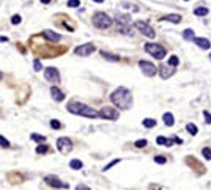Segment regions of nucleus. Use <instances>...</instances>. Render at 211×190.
Wrapping results in <instances>:
<instances>
[{
    "instance_id": "f257e3e1",
    "label": "nucleus",
    "mask_w": 211,
    "mask_h": 190,
    "mask_svg": "<svg viewBox=\"0 0 211 190\" xmlns=\"http://www.w3.org/2000/svg\"><path fill=\"white\" fill-rule=\"evenodd\" d=\"M110 101H112L118 109L128 110V109H131V105H132V94L128 88L120 87L110 94Z\"/></svg>"
},
{
    "instance_id": "f03ea898",
    "label": "nucleus",
    "mask_w": 211,
    "mask_h": 190,
    "mask_svg": "<svg viewBox=\"0 0 211 190\" xmlns=\"http://www.w3.org/2000/svg\"><path fill=\"white\" fill-rule=\"evenodd\" d=\"M68 112L74 115H80V116H87V118H98L99 116V112L93 110L91 107H88L85 104H80V102H71L68 104Z\"/></svg>"
},
{
    "instance_id": "7ed1b4c3",
    "label": "nucleus",
    "mask_w": 211,
    "mask_h": 190,
    "mask_svg": "<svg viewBox=\"0 0 211 190\" xmlns=\"http://www.w3.org/2000/svg\"><path fill=\"white\" fill-rule=\"evenodd\" d=\"M115 24H117V27H118V32L125 33V35H132L131 16H129V14H117Z\"/></svg>"
},
{
    "instance_id": "20e7f679",
    "label": "nucleus",
    "mask_w": 211,
    "mask_h": 190,
    "mask_svg": "<svg viewBox=\"0 0 211 190\" xmlns=\"http://www.w3.org/2000/svg\"><path fill=\"white\" fill-rule=\"evenodd\" d=\"M112 22L114 21L110 19L106 13H96L95 16H93V25L98 27V29H101V30L109 29V27L112 25Z\"/></svg>"
},
{
    "instance_id": "39448f33",
    "label": "nucleus",
    "mask_w": 211,
    "mask_h": 190,
    "mask_svg": "<svg viewBox=\"0 0 211 190\" xmlns=\"http://www.w3.org/2000/svg\"><path fill=\"white\" fill-rule=\"evenodd\" d=\"M145 50L151 55V57H154L156 60H162L165 57V49L162 46H159V44H153V43H147L145 44Z\"/></svg>"
},
{
    "instance_id": "423d86ee",
    "label": "nucleus",
    "mask_w": 211,
    "mask_h": 190,
    "mask_svg": "<svg viewBox=\"0 0 211 190\" xmlns=\"http://www.w3.org/2000/svg\"><path fill=\"white\" fill-rule=\"evenodd\" d=\"M99 116L101 118H104V120H118V110L117 109H114V107H103L101 110H99Z\"/></svg>"
},
{
    "instance_id": "0eeeda50",
    "label": "nucleus",
    "mask_w": 211,
    "mask_h": 190,
    "mask_svg": "<svg viewBox=\"0 0 211 190\" xmlns=\"http://www.w3.org/2000/svg\"><path fill=\"white\" fill-rule=\"evenodd\" d=\"M57 149H58L62 154H68L69 151L73 149V143H71L69 138L62 137V138H58V140H57Z\"/></svg>"
},
{
    "instance_id": "6e6552de",
    "label": "nucleus",
    "mask_w": 211,
    "mask_h": 190,
    "mask_svg": "<svg viewBox=\"0 0 211 190\" xmlns=\"http://www.w3.org/2000/svg\"><path fill=\"white\" fill-rule=\"evenodd\" d=\"M136 29L139 30V32H142L145 36H148V38H154L156 36V33H154V30L150 27L147 22H142V21H137L136 22Z\"/></svg>"
},
{
    "instance_id": "1a4fd4ad",
    "label": "nucleus",
    "mask_w": 211,
    "mask_h": 190,
    "mask_svg": "<svg viewBox=\"0 0 211 190\" xmlns=\"http://www.w3.org/2000/svg\"><path fill=\"white\" fill-rule=\"evenodd\" d=\"M44 182L46 184H49L51 187H55V189H69V184H65V182H62L58 179L57 176H46L44 178Z\"/></svg>"
},
{
    "instance_id": "9d476101",
    "label": "nucleus",
    "mask_w": 211,
    "mask_h": 190,
    "mask_svg": "<svg viewBox=\"0 0 211 190\" xmlns=\"http://www.w3.org/2000/svg\"><path fill=\"white\" fill-rule=\"evenodd\" d=\"M139 66H140V69H142L143 74L148 76V77H153L154 74H156V66H154L153 63H150V61L140 60V61H139Z\"/></svg>"
},
{
    "instance_id": "9b49d317",
    "label": "nucleus",
    "mask_w": 211,
    "mask_h": 190,
    "mask_svg": "<svg viewBox=\"0 0 211 190\" xmlns=\"http://www.w3.org/2000/svg\"><path fill=\"white\" fill-rule=\"evenodd\" d=\"M93 52H95V46H93V44H84V46L76 47V50H74V54L80 55V57H88V55H91Z\"/></svg>"
},
{
    "instance_id": "f8f14e48",
    "label": "nucleus",
    "mask_w": 211,
    "mask_h": 190,
    "mask_svg": "<svg viewBox=\"0 0 211 190\" xmlns=\"http://www.w3.org/2000/svg\"><path fill=\"white\" fill-rule=\"evenodd\" d=\"M44 77H46V80L52 82V83L60 82V74H58V71L55 68H46L44 69Z\"/></svg>"
},
{
    "instance_id": "ddd939ff",
    "label": "nucleus",
    "mask_w": 211,
    "mask_h": 190,
    "mask_svg": "<svg viewBox=\"0 0 211 190\" xmlns=\"http://www.w3.org/2000/svg\"><path fill=\"white\" fill-rule=\"evenodd\" d=\"M159 74L162 79H169V77H172L175 74V69L167 66V65H162V66H159Z\"/></svg>"
},
{
    "instance_id": "4468645a",
    "label": "nucleus",
    "mask_w": 211,
    "mask_h": 190,
    "mask_svg": "<svg viewBox=\"0 0 211 190\" xmlns=\"http://www.w3.org/2000/svg\"><path fill=\"white\" fill-rule=\"evenodd\" d=\"M194 43H196L200 49H210L211 47V44H210V41L207 40V38H194Z\"/></svg>"
},
{
    "instance_id": "2eb2a0df",
    "label": "nucleus",
    "mask_w": 211,
    "mask_h": 190,
    "mask_svg": "<svg viewBox=\"0 0 211 190\" xmlns=\"http://www.w3.org/2000/svg\"><path fill=\"white\" fill-rule=\"evenodd\" d=\"M43 35L46 36L47 40H51V41H60V40H62V36H60L58 33L52 32V30H44V32H43Z\"/></svg>"
},
{
    "instance_id": "dca6fc26",
    "label": "nucleus",
    "mask_w": 211,
    "mask_h": 190,
    "mask_svg": "<svg viewBox=\"0 0 211 190\" xmlns=\"http://www.w3.org/2000/svg\"><path fill=\"white\" fill-rule=\"evenodd\" d=\"M51 94H52V98H54L55 101H58V102L65 99V94H63L62 91H60L57 87H52V88H51Z\"/></svg>"
},
{
    "instance_id": "f3484780",
    "label": "nucleus",
    "mask_w": 211,
    "mask_h": 190,
    "mask_svg": "<svg viewBox=\"0 0 211 190\" xmlns=\"http://www.w3.org/2000/svg\"><path fill=\"white\" fill-rule=\"evenodd\" d=\"M101 55H103V57H104L106 60H109V61H115V63H117V61H120V57H118V55H114V54L104 52V50L101 52Z\"/></svg>"
},
{
    "instance_id": "a211bd4d",
    "label": "nucleus",
    "mask_w": 211,
    "mask_h": 190,
    "mask_svg": "<svg viewBox=\"0 0 211 190\" xmlns=\"http://www.w3.org/2000/svg\"><path fill=\"white\" fill-rule=\"evenodd\" d=\"M162 120H164V123H165V126H173V115H172V113H169V112H167V113H164V116H162Z\"/></svg>"
},
{
    "instance_id": "6ab92c4d",
    "label": "nucleus",
    "mask_w": 211,
    "mask_h": 190,
    "mask_svg": "<svg viewBox=\"0 0 211 190\" xmlns=\"http://www.w3.org/2000/svg\"><path fill=\"white\" fill-rule=\"evenodd\" d=\"M162 21H169V22H173V24H178L181 21V16L180 14H169V16H165Z\"/></svg>"
},
{
    "instance_id": "aec40b11",
    "label": "nucleus",
    "mask_w": 211,
    "mask_h": 190,
    "mask_svg": "<svg viewBox=\"0 0 211 190\" xmlns=\"http://www.w3.org/2000/svg\"><path fill=\"white\" fill-rule=\"evenodd\" d=\"M82 165H84V164H82L79 159H73V160H71V164H69V167H71L73 170H80Z\"/></svg>"
},
{
    "instance_id": "412c9836",
    "label": "nucleus",
    "mask_w": 211,
    "mask_h": 190,
    "mask_svg": "<svg viewBox=\"0 0 211 190\" xmlns=\"http://www.w3.org/2000/svg\"><path fill=\"white\" fill-rule=\"evenodd\" d=\"M194 14H196V16H207V14H208V8L198 7V8L194 10Z\"/></svg>"
},
{
    "instance_id": "4be33fe9",
    "label": "nucleus",
    "mask_w": 211,
    "mask_h": 190,
    "mask_svg": "<svg viewBox=\"0 0 211 190\" xmlns=\"http://www.w3.org/2000/svg\"><path fill=\"white\" fill-rule=\"evenodd\" d=\"M143 126L148 127V129H151V127L156 126V120H153V118H145V120H143Z\"/></svg>"
},
{
    "instance_id": "5701e85b",
    "label": "nucleus",
    "mask_w": 211,
    "mask_h": 190,
    "mask_svg": "<svg viewBox=\"0 0 211 190\" xmlns=\"http://www.w3.org/2000/svg\"><path fill=\"white\" fill-rule=\"evenodd\" d=\"M186 129H187V132H189L191 135H197V132H198L197 126H196V124H192V123H189V124L186 126Z\"/></svg>"
},
{
    "instance_id": "b1692460",
    "label": "nucleus",
    "mask_w": 211,
    "mask_h": 190,
    "mask_svg": "<svg viewBox=\"0 0 211 190\" xmlns=\"http://www.w3.org/2000/svg\"><path fill=\"white\" fill-rule=\"evenodd\" d=\"M183 38H184V40H192L194 41V32L191 29H186L184 32H183Z\"/></svg>"
},
{
    "instance_id": "393cba45",
    "label": "nucleus",
    "mask_w": 211,
    "mask_h": 190,
    "mask_svg": "<svg viewBox=\"0 0 211 190\" xmlns=\"http://www.w3.org/2000/svg\"><path fill=\"white\" fill-rule=\"evenodd\" d=\"M30 138H32V140H35V142H40V143L46 142V137H44V135H38V134H32Z\"/></svg>"
},
{
    "instance_id": "a878e982",
    "label": "nucleus",
    "mask_w": 211,
    "mask_h": 190,
    "mask_svg": "<svg viewBox=\"0 0 211 190\" xmlns=\"http://www.w3.org/2000/svg\"><path fill=\"white\" fill-rule=\"evenodd\" d=\"M178 63H180V58L176 57V55H172V57L169 58V65L173 68V66H178Z\"/></svg>"
},
{
    "instance_id": "bb28decb",
    "label": "nucleus",
    "mask_w": 211,
    "mask_h": 190,
    "mask_svg": "<svg viewBox=\"0 0 211 190\" xmlns=\"http://www.w3.org/2000/svg\"><path fill=\"white\" fill-rule=\"evenodd\" d=\"M156 143H158V145H167V146H170V145H172V140H167V138H164V137H158V138H156Z\"/></svg>"
},
{
    "instance_id": "cd10ccee",
    "label": "nucleus",
    "mask_w": 211,
    "mask_h": 190,
    "mask_svg": "<svg viewBox=\"0 0 211 190\" xmlns=\"http://www.w3.org/2000/svg\"><path fill=\"white\" fill-rule=\"evenodd\" d=\"M202 154H203V157L207 159V160H211V149L210 148H203L202 149Z\"/></svg>"
},
{
    "instance_id": "c85d7f7f",
    "label": "nucleus",
    "mask_w": 211,
    "mask_h": 190,
    "mask_svg": "<svg viewBox=\"0 0 211 190\" xmlns=\"http://www.w3.org/2000/svg\"><path fill=\"white\" fill-rule=\"evenodd\" d=\"M134 146H136V148H145V146H147V140H145V138H142V140H137V142L134 143Z\"/></svg>"
},
{
    "instance_id": "c756f323",
    "label": "nucleus",
    "mask_w": 211,
    "mask_h": 190,
    "mask_svg": "<svg viewBox=\"0 0 211 190\" xmlns=\"http://www.w3.org/2000/svg\"><path fill=\"white\" fill-rule=\"evenodd\" d=\"M154 162H156V164H161V165H164L165 162H167V159H165L164 156H156V157H154Z\"/></svg>"
},
{
    "instance_id": "7c9ffc66",
    "label": "nucleus",
    "mask_w": 211,
    "mask_h": 190,
    "mask_svg": "<svg viewBox=\"0 0 211 190\" xmlns=\"http://www.w3.org/2000/svg\"><path fill=\"white\" fill-rule=\"evenodd\" d=\"M68 7H69V8L80 7V2H79V0H68Z\"/></svg>"
},
{
    "instance_id": "2f4dec72",
    "label": "nucleus",
    "mask_w": 211,
    "mask_h": 190,
    "mask_svg": "<svg viewBox=\"0 0 211 190\" xmlns=\"http://www.w3.org/2000/svg\"><path fill=\"white\" fill-rule=\"evenodd\" d=\"M36 153H38V154H44V153H47V146H46V145H40V146L36 148Z\"/></svg>"
},
{
    "instance_id": "473e14b6",
    "label": "nucleus",
    "mask_w": 211,
    "mask_h": 190,
    "mask_svg": "<svg viewBox=\"0 0 211 190\" xmlns=\"http://www.w3.org/2000/svg\"><path fill=\"white\" fill-rule=\"evenodd\" d=\"M33 68H35V71H41L43 69V66H41V61L40 60H35V61H33Z\"/></svg>"
},
{
    "instance_id": "72a5a7b5",
    "label": "nucleus",
    "mask_w": 211,
    "mask_h": 190,
    "mask_svg": "<svg viewBox=\"0 0 211 190\" xmlns=\"http://www.w3.org/2000/svg\"><path fill=\"white\" fill-rule=\"evenodd\" d=\"M51 127H52V129H60V127H62V124H60V121L52 120V121H51Z\"/></svg>"
},
{
    "instance_id": "f704fd0d",
    "label": "nucleus",
    "mask_w": 211,
    "mask_h": 190,
    "mask_svg": "<svg viewBox=\"0 0 211 190\" xmlns=\"http://www.w3.org/2000/svg\"><path fill=\"white\" fill-rule=\"evenodd\" d=\"M120 160H121V159H115V160H112V162H110V164H109V165H106V167H104V171H107L109 168H112V167H114L115 164H118V162H120Z\"/></svg>"
},
{
    "instance_id": "c9c22d12",
    "label": "nucleus",
    "mask_w": 211,
    "mask_h": 190,
    "mask_svg": "<svg viewBox=\"0 0 211 190\" xmlns=\"http://www.w3.org/2000/svg\"><path fill=\"white\" fill-rule=\"evenodd\" d=\"M0 145H2V148H10V142L5 140V137H0Z\"/></svg>"
},
{
    "instance_id": "e433bc0d",
    "label": "nucleus",
    "mask_w": 211,
    "mask_h": 190,
    "mask_svg": "<svg viewBox=\"0 0 211 190\" xmlns=\"http://www.w3.org/2000/svg\"><path fill=\"white\" fill-rule=\"evenodd\" d=\"M203 116H205V121H207V124H211V113H210V112L205 110V112H203Z\"/></svg>"
},
{
    "instance_id": "4c0bfd02",
    "label": "nucleus",
    "mask_w": 211,
    "mask_h": 190,
    "mask_svg": "<svg viewBox=\"0 0 211 190\" xmlns=\"http://www.w3.org/2000/svg\"><path fill=\"white\" fill-rule=\"evenodd\" d=\"M11 24H13V25L21 24V16H13V18H11Z\"/></svg>"
},
{
    "instance_id": "58836bf2",
    "label": "nucleus",
    "mask_w": 211,
    "mask_h": 190,
    "mask_svg": "<svg viewBox=\"0 0 211 190\" xmlns=\"http://www.w3.org/2000/svg\"><path fill=\"white\" fill-rule=\"evenodd\" d=\"M76 190H90L87 186H84V184H79V186L76 187Z\"/></svg>"
},
{
    "instance_id": "ea45409f",
    "label": "nucleus",
    "mask_w": 211,
    "mask_h": 190,
    "mask_svg": "<svg viewBox=\"0 0 211 190\" xmlns=\"http://www.w3.org/2000/svg\"><path fill=\"white\" fill-rule=\"evenodd\" d=\"M51 0H41V3H49Z\"/></svg>"
},
{
    "instance_id": "a19ab883",
    "label": "nucleus",
    "mask_w": 211,
    "mask_h": 190,
    "mask_svg": "<svg viewBox=\"0 0 211 190\" xmlns=\"http://www.w3.org/2000/svg\"><path fill=\"white\" fill-rule=\"evenodd\" d=\"M95 2H98V3H103V2H104V0H95Z\"/></svg>"
},
{
    "instance_id": "79ce46f5",
    "label": "nucleus",
    "mask_w": 211,
    "mask_h": 190,
    "mask_svg": "<svg viewBox=\"0 0 211 190\" xmlns=\"http://www.w3.org/2000/svg\"><path fill=\"white\" fill-rule=\"evenodd\" d=\"M210 60H211V54H210Z\"/></svg>"
},
{
    "instance_id": "37998d69",
    "label": "nucleus",
    "mask_w": 211,
    "mask_h": 190,
    "mask_svg": "<svg viewBox=\"0 0 211 190\" xmlns=\"http://www.w3.org/2000/svg\"><path fill=\"white\" fill-rule=\"evenodd\" d=\"M186 2H187V0H186Z\"/></svg>"
}]
</instances>
